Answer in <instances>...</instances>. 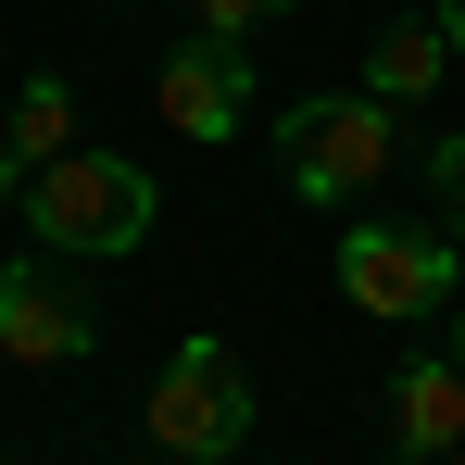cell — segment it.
Wrapping results in <instances>:
<instances>
[{"label": "cell", "mask_w": 465, "mask_h": 465, "mask_svg": "<svg viewBox=\"0 0 465 465\" xmlns=\"http://www.w3.org/2000/svg\"><path fill=\"white\" fill-rule=\"evenodd\" d=\"M453 465H465V453H453Z\"/></svg>", "instance_id": "5bb4252c"}, {"label": "cell", "mask_w": 465, "mask_h": 465, "mask_svg": "<svg viewBox=\"0 0 465 465\" xmlns=\"http://www.w3.org/2000/svg\"><path fill=\"white\" fill-rule=\"evenodd\" d=\"M277 13H302V0H202V25H214V38H239V51H252Z\"/></svg>", "instance_id": "8fae6325"}, {"label": "cell", "mask_w": 465, "mask_h": 465, "mask_svg": "<svg viewBox=\"0 0 465 465\" xmlns=\"http://www.w3.org/2000/svg\"><path fill=\"white\" fill-rule=\"evenodd\" d=\"M239 101H252V64H239V38H176L163 51V76H152V114H163V139H189V152H214V139H239Z\"/></svg>", "instance_id": "8992f818"}, {"label": "cell", "mask_w": 465, "mask_h": 465, "mask_svg": "<svg viewBox=\"0 0 465 465\" xmlns=\"http://www.w3.org/2000/svg\"><path fill=\"white\" fill-rule=\"evenodd\" d=\"M139 440L163 465H239V440H252V365L227 340H176L152 402H139Z\"/></svg>", "instance_id": "3957f363"}, {"label": "cell", "mask_w": 465, "mask_h": 465, "mask_svg": "<svg viewBox=\"0 0 465 465\" xmlns=\"http://www.w3.org/2000/svg\"><path fill=\"white\" fill-rule=\"evenodd\" d=\"M0 352H13V365H76V352H101V302L76 290V252H13V264H0Z\"/></svg>", "instance_id": "5b68a950"}, {"label": "cell", "mask_w": 465, "mask_h": 465, "mask_svg": "<svg viewBox=\"0 0 465 465\" xmlns=\"http://www.w3.org/2000/svg\"><path fill=\"white\" fill-rule=\"evenodd\" d=\"M340 290H352V314H378V327H428V314H453L465 264H453V239H428V227L352 214L340 227Z\"/></svg>", "instance_id": "277c9868"}, {"label": "cell", "mask_w": 465, "mask_h": 465, "mask_svg": "<svg viewBox=\"0 0 465 465\" xmlns=\"http://www.w3.org/2000/svg\"><path fill=\"white\" fill-rule=\"evenodd\" d=\"M453 64H465V51H453V25H440V13H390L378 38H365V88H378V101H428Z\"/></svg>", "instance_id": "9c48e42d"}, {"label": "cell", "mask_w": 465, "mask_h": 465, "mask_svg": "<svg viewBox=\"0 0 465 465\" xmlns=\"http://www.w3.org/2000/svg\"><path fill=\"white\" fill-rule=\"evenodd\" d=\"M428 189H440V227L465 239V126H453V139H428Z\"/></svg>", "instance_id": "30bf717a"}, {"label": "cell", "mask_w": 465, "mask_h": 465, "mask_svg": "<svg viewBox=\"0 0 465 465\" xmlns=\"http://www.w3.org/2000/svg\"><path fill=\"white\" fill-rule=\"evenodd\" d=\"M76 152V76H25L13 88V114H0V189H25L38 163Z\"/></svg>", "instance_id": "ba28073f"}, {"label": "cell", "mask_w": 465, "mask_h": 465, "mask_svg": "<svg viewBox=\"0 0 465 465\" xmlns=\"http://www.w3.org/2000/svg\"><path fill=\"white\" fill-rule=\"evenodd\" d=\"M13 202H25V239L38 252H76V264H114V252L152 239V176L126 152H64V163H38Z\"/></svg>", "instance_id": "7a4b0ae2"}, {"label": "cell", "mask_w": 465, "mask_h": 465, "mask_svg": "<svg viewBox=\"0 0 465 465\" xmlns=\"http://www.w3.org/2000/svg\"><path fill=\"white\" fill-rule=\"evenodd\" d=\"M453 352H465V314H453Z\"/></svg>", "instance_id": "4fadbf2b"}, {"label": "cell", "mask_w": 465, "mask_h": 465, "mask_svg": "<svg viewBox=\"0 0 465 465\" xmlns=\"http://www.w3.org/2000/svg\"><path fill=\"white\" fill-rule=\"evenodd\" d=\"M390 453L402 465L465 453V352H402V378H390Z\"/></svg>", "instance_id": "52a82bcc"}, {"label": "cell", "mask_w": 465, "mask_h": 465, "mask_svg": "<svg viewBox=\"0 0 465 465\" xmlns=\"http://www.w3.org/2000/svg\"><path fill=\"white\" fill-rule=\"evenodd\" d=\"M277 163H290V202H365L390 163H402V101L378 88H327V101H290L277 114Z\"/></svg>", "instance_id": "6da1fadb"}, {"label": "cell", "mask_w": 465, "mask_h": 465, "mask_svg": "<svg viewBox=\"0 0 465 465\" xmlns=\"http://www.w3.org/2000/svg\"><path fill=\"white\" fill-rule=\"evenodd\" d=\"M440 25H453V51H465V0H440Z\"/></svg>", "instance_id": "7c38bea8"}]
</instances>
